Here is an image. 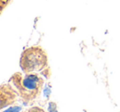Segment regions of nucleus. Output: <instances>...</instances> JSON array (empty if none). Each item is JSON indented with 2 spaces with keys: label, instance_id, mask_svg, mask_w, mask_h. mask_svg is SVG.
<instances>
[{
  "label": "nucleus",
  "instance_id": "f257e3e1",
  "mask_svg": "<svg viewBox=\"0 0 120 112\" xmlns=\"http://www.w3.org/2000/svg\"><path fill=\"white\" fill-rule=\"evenodd\" d=\"M38 78L34 75H30L25 78L23 81V84L27 89L34 90L37 87V83H38Z\"/></svg>",
  "mask_w": 120,
  "mask_h": 112
},
{
  "label": "nucleus",
  "instance_id": "f03ea898",
  "mask_svg": "<svg viewBox=\"0 0 120 112\" xmlns=\"http://www.w3.org/2000/svg\"><path fill=\"white\" fill-rule=\"evenodd\" d=\"M20 111H21V107H17V106H16V107L9 108V109L7 110V111H4V112H19Z\"/></svg>",
  "mask_w": 120,
  "mask_h": 112
},
{
  "label": "nucleus",
  "instance_id": "7ed1b4c3",
  "mask_svg": "<svg viewBox=\"0 0 120 112\" xmlns=\"http://www.w3.org/2000/svg\"><path fill=\"white\" fill-rule=\"evenodd\" d=\"M29 112H44L43 110L39 109V108H37V107H34V109H32V110H30Z\"/></svg>",
  "mask_w": 120,
  "mask_h": 112
}]
</instances>
